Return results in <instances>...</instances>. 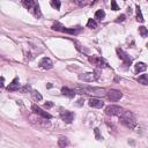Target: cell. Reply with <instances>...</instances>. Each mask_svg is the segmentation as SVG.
Here are the masks:
<instances>
[{"label":"cell","mask_w":148,"mask_h":148,"mask_svg":"<svg viewBox=\"0 0 148 148\" xmlns=\"http://www.w3.org/2000/svg\"><path fill=\"white\" fill-rule=\"evenodd\" d=\"M80 92V94H86V95H90V96H96V97H102L105 96V89L101 88V87H88V86H83V87H79L76 88L75 92Z\"/></svg>","instance_id":"obj_1"},{"label":"cell","mask_w":148,"mask_h":148,"mask_svg":"<svg viewBox=\"0 0 148 148\" xmlns=\"http://www.w3.org/2000/svg\"><path fill=\"white\" fill-rule=\"evenodd\" d=\"M118 117L120 118V123H121L123 125H125L126 127H128V128H131V130H133V128L135 127L136 120H135V117H134V114H133L132 112L124 110V111L120 113V116H118Z\"/></svg>","instance_id":"obj_2"},{"label":"cell","mask_w":148,"mask_h":148,"mask_svg":"<svg viewBox=\"0 0 148 148\" xmlns=\"http://www.w3.org/2000/svg\"><path fill=\"white\" fill-rule=\"evenodd\" d=\"M79 79L81 81H84V82H92V81H96L98 79V74L96 72L81 73V74H79Z\"/></svg>","instance_id":"obj_3"},{"label":"cell","mask_w":148,"mask_h":148,"mask_svg":"<svg viewBox=\"0 0 148 148\" xmlns=\"http://www.w3.org/2000/svg\"><path fill=\"white\" fill-rule=\"evenodd\" d=\"M124 111V109L119 105H108L105 108V113L108 116H120V113Z\"/></svg>","instance_id":"obj_4"},{"label":"cell","mask_w":148,"mask_h":148,"mask_svg":"<svg viewBox=\"0 0 148 148\" xmlns=\"http://www.w3.org/2000/svg\"><path fill=\"white\" fill-rule=\"evenodd\" d=\"M105 95H106L108 98H109L110 101H112V102H117V101H119V99L123 97V92H120L119 90H116V89L109 90Z\"/></svg>","instance_id":"obj_5"},{"label":"cell","mask_w":148,"mask_h":148,"mask_svg":"<svg viewBox=\"0 0 148 148\" xmlns=\"http://www.w3.org/2000/svg\"><path fill=\"white\" fill-rule=\"evenodd\" d=\"M89 61H90L92 65H96V66H98V67H106V65H108L103 58L97 57V56L89 57Z\"/></svg>","instance_id":"obj_6"},{"label":"cell","mask_w":148,"mask_h":148,"mask_svg":"<svg viewBox=\"0 0 148 148\" xmlns=\"http://www.w3.org/2000/svg\"><path fill=\"white\" fill-rule=\"evenodd\" d=\"M32 111H34V113H36V114H38V116H40L42 118H44V119H51L52 118V116L49 113V112H46V111H44V110H42L39 106H37V105H32Z\"/></svg>","instance_id":"obj_7"},{"label":"cell","mask_w":148,"mask_h":148,"mask_svg":"<svg viewBox=\"0 0 148 148\" xmlns=\"http://www.w3.org/2000/svg\"><path fill=\"white\" fill-rule=\"evenodd\" d=\"M39 66H40L43 69H51V68L53 67V61H52L49 57H44V58L40 59Z\"/></svg>","instance_id":"obj_8"},{"label":"cell","mask_w":148,"mask_h":148,"mask_svg":"<svg viewBox=\"0 0 148 148\" xmlns=\"http://www.w3.org/2000/svg\"><path fill=\"white\" fill-rule=\"evenodd\" d=\"M60 117H61V119H62L65 123L71 124V123L74 120L75 114H74L72 111H64V112H61V113H60Z\"/></svg>","instance_id":"obj_9"},{"label":"cell","mask_w":148,"mask_h":148,"mask_svg":"<svg viewBox=\"0 0 148 148\" xmlns=\"http://www.w3.org/2000/svg\"><path fill=\"white\" fill-rule=\"evenodd\" d=\"M117 53H118V57L124 61V64H125V65H127V66H130V65H131L132 60H131L130 56H128L126 52H124L121 49H117Z\"/></svg>","instance_id":"obj_10"},{"label":"cell","mask_w":148,"mask_h":148,"mask_svg":"<svg viewBox=\"0 0 148 148\" xmlns=\"http://www.w3.org/2000/svg\"><path fill=\"white\" fill-rule=\"evenodd\" d=\"M20 88H21V84H20L18 77H15V79L9 83V86L7 87V90H9V91H16V90H18Z\"/></svg>","instance_id":"obj_11"},{"label":"cell","mask_w":148,"mask_h":148,"mask_svg":"<svg viewBox=\"0 0 148 148\" xmlns=\"http://www.w3.org/2000/svg\"><path fill=\"white\" fill-rule=\"evenodd\" d=\"M89 105L91 108H96V109H101L104 106V102L102 99H98V98H91L89 99Z\"/></svg>","instance_id":"obj_12"},{"label":"cell","mask_w":148,"mask_h":148,"mask_svg":"<svg viewBox=\"0 0 148 148\" xmlns=\"http://www.w3.org/2000/svg\"><path fill=\"white\" fill-rule=\"evenodd\" d=\"M61 92H62L65 96L69 97V98H73V97L75 96V90H74V89H71V88H68V87H62V88H61Z\"/></svg>","instance_id":"obj_13"},{"label":"cell","mask_w":148,"mask_h":148,"mask_svg":"<svg viewBox=\"0 0 148 148\" xmlns=\"http://www.w3.org/2000/svg\"><path fill=\"white\" fill-rule=\"evenodd\" d=\"M134 69H135L136 73H139V72H145V71L147 69V65H146L145 62H136V64L134 65Z\"/></svg>","instance_id":"obj_14"},{"label":"cell","mask_w":148,"mask_h":148,"mask_svg":"<svg viewBox=\"0 0 148 148\" xmlns=\"http://www.w3.org/2000/svg\"><path fill=\"white\" fill-rule=\"evenodd\" d=\"M69 145V140L66 138V136H60L58 139V146L59 147H66Z\"/></svg>","instance_id":"obj_15"},{"label":"cell","mask_w":148,"mask_h":148,"mask_svg":"<svg viewBox=\"0 0 148 148\" xmlns=\"http://www.w3.org/2000/svg\"><path fill=\"white\" fill-rule=\"evenodd\" d=\"M23 5H24L25 8L31 9V8H34V6L36 5V1H35V0H23Z\"/></svg>","instance_id":"obj_16"},{"label":"cell","mask_w":148,"mask_h":148,"mask_svg":"<svg viewBox=\"0 0 148 148\" xmlns=\"http://www.w3.org/2000/svg\"><path fill=\"white\" fill-rule=\"evenodd\" d=\"M104 17H105V12L103 9L96 10V13H95V18L96 20H103Z\"/></svg>","instance_id":"obj_17"},{"label":"cell","mask_w":148,"mask_h":148,"mask_svg":"<svg viewBox=\"0 0 148 148\" xmlns=\"http://www.w3.org/2000/svg\"><path fill=\"white\" fill-rule=\"evenodd\" d=\"M138 81H139V83H142V84L147 86V84H148V76H147V74L140 75V76L138 77Z\"/></svg>","instance_id":"obj_18"},{"label":"cell","mask_w":148,"mask_h":148,"mask_svg":"<svg viewBox=\"0 0 148 148\" xmlns=\"http://www.w3.org/2000/svg\"><path fill=\"white\" fill-rule=\"evenodd\" d=\"M87 27L90 28V29H96L97 28V23H96V21L94 18H89L88 22H87Z\"/></svg>","instance_id":"obj_19"},{"label":"cell","mask_w":148,"mask_h":148,"mask_svg":"<svg viewBox=\"0 0 148 148\" xmlns=\"http://www.w3.org/2000/svg\"><path fill=\"white\" fill-rule=\"evenodd\" d=\"M31 96H32V98H34L35 101H42V99H43V96H42L38 91H36V90H32V91H31Z\"/></svg>","instance_id":"obj_20"},{"label":"cell","mask_w":148,"mask_h":148,"mask_svg":"<svg viewBox=\"0 0 148 148\" xmlns=\"http://www.w3.org/2000/svg\"><path fill=\"white\" fill-rule=\"evenodd\" d=\"M136 20H138L139 22H143V21H145L143 16H142V13H141V9H140L139 6H136Z\"/></svg>","instance_id":"obj_21"},{"label":"cell","mask_w":148,"mask_h":148,"mask_svg":"<svg viewBox=\"0 0 148 148\" xmlns=\"http://www.w3.org/2000/svg\"><path fill=\"white\" fill-rule=\"evenodd\" d=\"M52 29L53 30H57V31H62L64 30V25L61 23H59V22H56V23H53Z\"/></svg>","instance_id":"obj_22"},{"label":"cell","mask_w":148,"mask_h":148,"mask_svg":"<svg viewBox=\"0 0 148 148\" xmlns=\"http://www.w3.org/2000/svg\"><path fill=\"white\" fill-rule=\"evenodd\" d=\"M34 15H35L36 17H40V16H42V13H40V9H39V6H38L37 3L34 6Z\"/></svg>","instance_id":"obj_23"},{"label":"cell","mask_w":148,"mask_h":148,"mask_svg":"<svg viewBox=\"0 0 148 148\" xmlns=\"http://www.w3.org/2000/svg\"><path fill=\"white\" fill-rule=\"evenodd\" d=\"M62 31L68 32V34H74V35H75V34H79V32L81 31V29H79V28H76V29H75V28H74V29H67V28L64 27V30H62Z\"/></svg>","instance_id":"obj_24"},{"label":"cell","mask_w":148,"mask_h":148,"mask_svg":"<svg viewBox=\"0 0 148 148\" xmlns=\"http://www.w3.org/2000/svg\"><path fill=\"white\" fill-rule=\"evenodd\" d=\"M51 6L56 9H60L61 2H60V0H51Z\"/></svg>","instance_id":"obj_25"},{"label":"cell","mask_w":148,"mask_h":148,"mask_svg":"<svg viewBox=\"0 0 148 148\" xmlns=\"http://www.w3.org/2000/svg\"><path fill=\"white\" fill-rule=\"evenodd\" d=\"M139 32L142 37H147V35H148V31H147L146 27H139Z\"/></svg>","instance_id":"obj_26"},{"label":"cell","mask_w":148,"mask_h":148,"mask_svg":"<svg viewBox=\"0 0 148 148\" xmlns=\"http://www.w3.org/2000/svg\"><path fill=\"white\" fill-rule=\"evenodd\" d=\"M88 2H89V0H75V3H76L77 6H81V7L86 6Z\"/></svg>","instance_id":"obj_27"},{"label":"cell","mask_w":148,"mask_h":148,"mask_svg":"<svg viewBox=\"0 0 148 148\" xmlns=\"http://www.w3.org/2000/svg\"><path fill=\"white\" fill-rule=\"evenodd\" d=\"M111 9H112V10H118V9H119V7H118L116 0H111Z\"/></svg>","instance_id":"obj_28"},{"label":"cell","mask_w":148,"mask_h":148,"mask_svg":"<svg viewBox=\"0 0 148 148\" xmlns=\"http://www.w3.org/2000/svg\"><path fill=\"white\" fill-rule=\"evenodd\" d=\"M75 44L77 45V46H76V47H77V50H80L81 52H84V53H88V50H87V49H84V47H81V45H80V44H79L77 42H75Z\"/></svg>","instance_id":"obj_29"},{"label":"cell","mask_w":148,"mask_h":148,"mask_svg":"<svg viewBox=\"0 0 148 148\" xmlns=\"http://www.w3.org/2000/svg\"><path fill=\"white\" fill-rule=\"evenodd\" d=\"M95 134H96V138H97V140H102L103 138L99 135V133H98V128H95Z\"/></svg>","instance_id":"obj_30"},{"label":"cell","mask_w":148,"mask_h":148,"mask_svg":"<svg viewBox=\"0 0 148 148\" xmlns=\"http://www.w3.org/2000/svg\"><path fill=\"white\" fill-rule=\"evenodd\" d=\"M117 21H118V22H119V21H121V22H123V21H125V15H124V14L119 15V16H118V18H117Z\"/></svg>","instance_id":"obj_31"},{"label":"cell","mask_w":148,"mask_h":148,"mask_svg":"<svg viewBox=\"0 0 148 148\" xmlns=\"http://www.w3.org/2000/svg\"><path fill=\"white\" fill-rule=\"evenodd\" d=\"M3 86H5V79L0 76V87H3Z\"/></svg>","instance_id":"obj_32"},{"label":"cell","mask_w":148,"mask_h":148,"mask_svg":"<svg viewBox=\"0 0 148 148\" xmlns=\"http://www.w3.org/2000/svg\"><path fill=\"white\" fill-rule=\"evenodd\" d=\"M52 105H53V104H52L51 102H46V103H45V106H46V108H51Z\"/></svg>","instance_id":"obj_33"}]
</instances>
